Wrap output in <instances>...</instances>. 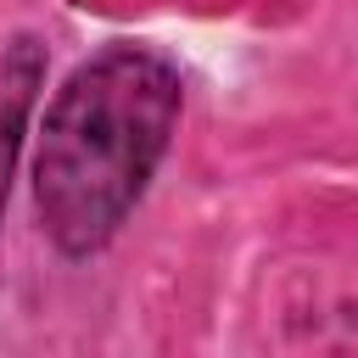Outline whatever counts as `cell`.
Returning a JSON list of instances; mask_svg holds the SVG:
<instances>
[{
    "label": "cell",
    "mask_w": 358,
    "mask_h": 358,
    "mask_svg": "<svg viewBox=\"0 0 358 358\" xmlns=\"http://www.w3.org/2000/svg\"><path fill=\"white\" fill-rule=\"evenodd\" d=\"M45 84V39L39 34H11L0 45V218H6V196L17 179V157L28 140V117Z\"/></svg>",
    "instance_id": "obj_2"
},
{
    "label": "cell",
    "mask_w": 358,
    "mask_h": 358,
    "mask_svg": "<svg viewBox=\"0 0 358 358\" xmlns=\"http://www.w3.org/2000/svg\"><path fill=\"white\" fill-rule=\"evenodd\" d=\"M179 112V62L140 39H112L62 78L34 145V213L62 257L112 246L157 179Z\"/></svg>",
    "instance_id": "obj_1"
}]
</instances>
